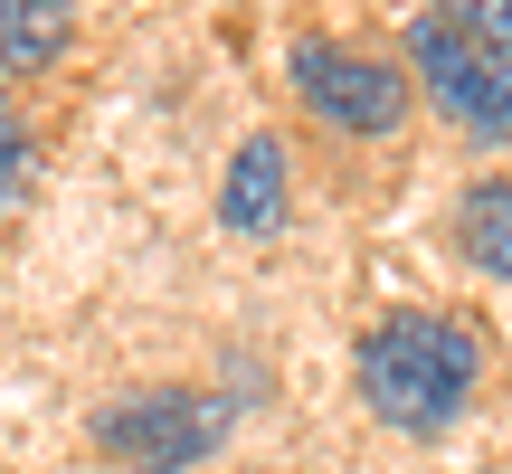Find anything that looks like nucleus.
<instances>
[{"label":"nucleus","instance_id":"39448f33","mask_svg":"<svg viewBox=\"0 0 512 474\" xmlns=\"http://www.w3.org/2000/svg\"><path fill=\"white\" fill-rule=\"evenodd\" d=\"M219 219L238 237H275V228H285V143H275V133H247V143L228 152Z\"/></svg>","mask_w":512,"mask_h":474},{"label":"nucleus","instance_id":"f03ea898","mask_svg":"<svg viewBox=\"0 0 512 474\" xmlns=\"http://www.w3.org/2000/svg\"><path fill=\"white\" fill-rule=\"evenodd\" d=\"M95 446H105L124 474L209 465L228 446V399H209V389H143V399H124V408L95 418Z\"/></svg>","mask_w":512,"mask_h":474},{"label":"nucleus","instance_id":"1a4fd4ad","mask_svg":"<svg viewBox=\"0 0 512 474\" xmlns=\"http://www.w3.org/2000/svg\"><path fill=\"white\" fill-rule=\"evenodd\" d=\"M29 200V133H19V114H10V95H0V219Z\"/></svg>","mask_w":512,"mask_h":474},{"label":"nucleus","instance_id":"f257e3e1","mask_svg":"<svg viewBox=\"0 0 512 474\" xmlns=\"http://www.w3.org/2000/svg\"><path fill=\"white\" fill-rule=\"evenodd\" d=\"M475 380H484V342L456 313H389L361 342V399L399 437H446L475 399Z\"/></svg>","mask_w":512,"mask_h":474},{"label":"nucleus","instance_id":"20e7f679","mask_svg":"<svg viewBox=\"0 0 512 474\" xmlns=\"http://www.w3.org/2000/svg\"><path fill=\"white\" fill-rule=\"evenodd\" d=\"M294 95H304L332 133H389L408 114V76L380 67V57H361V48H332V38H304V48H294Z\"/></svg>","mask_w":512,"mask_h":474},{"label":"nucleus","instance_id":"0eeeda50","mask_svg":"<svg viewBox=\"0 0 512 474\" xmlns=\"http://www.w3.org/2000/svg\"><path fill=\"white\" fill-rule=\"evenodd\" d=\"M456 237L484 275H512V181H475L456 209Z\"/></svg>","mask_w":512,"mask_h":474},{"label":"nucleus","instance_id":"6e6552de","mask_svg":"<svg viewBox=\"0 0 512 474\" xmlns=\"http://www.w3.org/2000/svg\"><path fill=\"white\" fill-rule=\"evenodd\" d=\"M427 10H437L446 29H465V38H494V48H512V0H427Z\"/></svg>","mask_w":512,"mask_h":474},{"label":"nucleus","instance_id":"7ed1b4c3","mask_svg":"<svg viewBox=\"0 0 512 474\" xmlns=\"http://www.w3.org/2000/svg\"><path fill=\"white\" fill-rule=\"evenodd\" d=\"M408 57H418L427 105H446L465 133H494V143H512V48H494V38H465V29H446L437 10H418Z\"/></svg>","mask_w":512,"mask_h":474},{"label":"nucleus","instance_id":"423d86ee","mask_svg":"<svg viewBox=\"0 0 512 474\" xmlns=\"http://www.w3.org/2000/svg\"><path fill=\"white\" fill-rule=\"evenodd\" d=\"M67 38H76V0H0V67L38 76L67 57Z\"/></svg>","mask_w":512,"mask_h":474}]
</instances>
